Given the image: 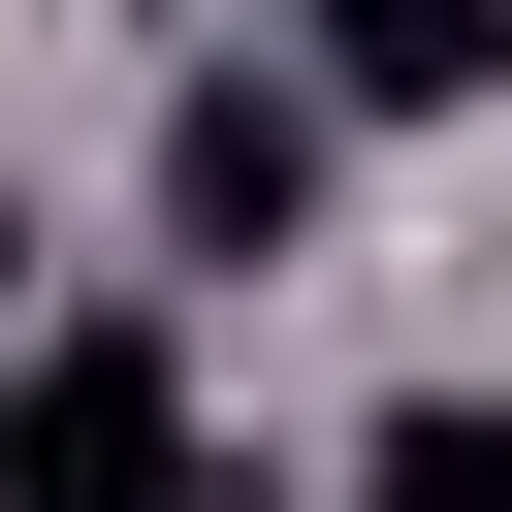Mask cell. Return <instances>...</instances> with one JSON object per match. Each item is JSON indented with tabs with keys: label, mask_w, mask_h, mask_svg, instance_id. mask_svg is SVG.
I'll use <instances>...</instances> for the list:
<instances>
[{
	"label": "cell",
	"mask_w": 512,
	"mask_h": 512,
	"mask_svg": "<svg viewBox=\"0 0 512 512\" xmlns=\"http://www.w3.org/2000/svg\"><path fill=\"white\" fill-rule=\"evenodd\" d=\"M352 512H512V384H416V416L352 448Z\"/></svg>",
	"instance_id": "277c9868"
},
{
	"label": "cell",
	"mask_w": 512,
	"mask_h": 512,
	"mask_svg": "<svg viewBox=\"0 0 512 512\" xmlns=\"http://www.w3.org/2000/svg\"><path fill=\"white\" fill-rule=\"evenodd\" d=\"M0 512H224L192 480V352L160 320H32L0 352Z\"/></svg>",
	"instance_id": "6da1fadb"
},
{
	"label": "cell",
	"mask_w": 512,
	"mask_h": 512,
	"mask_svg": "<svg viewBox=\"0 0 512 512\" xmlns=\"http://www.w3.org/2000/svg\"><path fill=\"white\" fill-rule=\"evenodd\" d=\"M0 352H32V192H0Z\"/></svg>",
	"instance_id": "5b68a950"
},
{
	"label": "cell",
	"mask_w": 512,
	"mask_h": 512,
	"mask_svg": "<svg viewBox=\"0 0 512 512\" xmlns=\"http://www.w3.org/2000/svg\"><path fill=\"white\" fill-rule=\"evenodd\" d=\"M320 224V64H192L160 96V256H288Z\"/></svg>",
	"instance_id": "7a4b0ae2"
},
{
	"label": "cell",
	"mask_w": 512,
	"mask_h": 512,
	"mask_svg": "<svg viewBox=\"0 0 512 512\" xmlns=\"http://www.w3.org/2000/svg\"><path fill=\"white\" fill-rule=\"evenodd\" d=\"M512 96V0H320V128H448Z\"/></svg>",
	"instance_id": "3957f363"
}]
</instances>
